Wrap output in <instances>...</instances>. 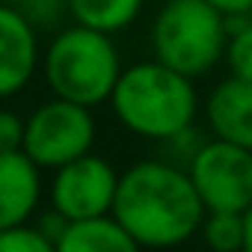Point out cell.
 <instances>
[{"mask_svg":"<svg viewBox=\"0 0 252 252\" xmlns=\"http://www.w3.org/2000/svg\"><path fill=\"white\" fill-rule=\"evenodd\" d=\"M205 202L190 172L172 160H140L119 175L113 217L137 246L166 249L187 243L205 222Z\"/></svg>","mask_w":252,"mask_h":252,"instance_id":"1","label":"cell"},{"mask_svg":"<svg viewBox=\"0 0 252 252\" xmlns=\"http://www.w3.org/2000/svg\"><path fill=\"white\" fill-rule=\"evenodd\" d=\"M110 107L131 134L163 143L193 128L199 95L193 77L169 68L160 60H152L122 68L110 95Z\"/></svg>","mask_w":252,"mask_h":252,"instance_id":"2","label":"cell"},{"mask_svg":"<svg viewBox=\"0 0 252 252\" xmlns=\"http://www.w3.org/2000/svg\"><path fill=\"white\" fill-rule=\"evenodd\" d=\"M42 74L54 95L98 107L110 101L122 74V60L110 33L71 24L51 39L42 57Z\"/></svg>","mask_w":252,"mask_h":252,"instance_id":"3","label":"cell"},{"mask_svg":"<svg viewBox=\"0 0 252 252\" xmlns=\"http://www.w3.org/2000/svg\"><path fill=\"white\" fill-rule=\"evenodd\" d=\"M225 15L208 0H166L152 24L155 60L187 77L208 74L225 57Z\"/></svg>","mask_w":252,"mask_h":252,"instance_id":"4","label":"cell"},{"mask_svg":"<svg viewBox=\"0 0 252 252\" xmlns=\"http://www.w3.org/2000/svg\"><path fill=\"white\" fill-rule=\"evenodd\" d=\"M95 116L92 107L54 95L27 116L24 152L42 169H60L68 160L92 152Z\"/></svg>","mask_w":252,"mask_h":252,"instance_id":"5","label":"cell"},{"mask_svg":"<svg viewBox=\"0 0 252 252\" xmlns=\"http://www.w3.org/2000/svg\"><path fill=\"white\" fill-rule=\"evenodd\" d=\"M187 172L208 211H246L252 205V149L208 140L196 149Z\"/></svg>","mask_w":252,"mask_h":252,"instance_id":"6","label":"cell"},{"mask_svg":"<svg viewBox=\"0 0 252 252\" xmlns=\"http://www.w3.org/2000/svg\"><path fill=\"white\" fill-rule=\"evenodd\" d=\"M119 187V172L98 155L86 152L65 166L54 169L51 181V208H57L65 220H83L113 211Z\"/></svg>","mask_w":252,"mask_h":252,"instance_id":"7","label":"cell"},{"mask_svg":"<svg viewBox=\"0 0 252 252\" xmlns=\"http://www.w3.org/2000/svg\"><path fill=\"white\" fill-rule=\"evenodd\" d=\"M42 65L36 27L18 6L0 3V101L30 86Z\"/></svg>","mask_w":252,"mask_h":252,"instance_id":"8","label":"cell"},{"mask_svg":"<svg viewBox=\"0 0 252 252\" xmlns=\"http://www.w3.org/2000/svg\"><path fill=\"white\" fill-rule=\"evenodd\" d=\"M42 199V166L24 149L0 152V228L30 222Z\"/></svg>","mask_w":252,"mask_h":252,"instance_id":"9","label":"cell"},{"mask_svg":"<svg viewBox=\"0 0 252 252\" xmlns=\"http://www.w3.org/2000/svg\"><path fill=\"white\" fill-rule=\"evenodd\" d=\"M205 119L214 137L252 149V80H222L205 104Z\"/></svg>","mask_w":252,"mask_h":252,"instance_id":"10","label":"cell"},{"mask_svg":"<svg viewBox=\"0 0 252 252\" xmlns=\"http://www.w3.org/2000/svg\"><path fill=\"white\" fill-rule=\"evenodd\" d=\"M57 249L63 252H134L140 249L134 237L125 231V225L110 214L68 220Z\"/></svg>","mask_w":252,"mask_h":252,"instance_id":"11","label":"cell"},{"mask_svg":"<svg viewBox=\"0 0 252 252\" xmlns=\"http://www.w3.org/2000/svg\"><path fill=\"white\" fill-rule=\"evenodd\" d=\"M143 3L146 0H68V18L113 36L140 18Z\"/></svg>","mask_w":252,"mask_h":252,"instance_id":"12","label":"cell"},{"mask_svg":"<svg viewBox=\"0 0 252 252\" xmlns=\"http://www.w3.org/2000/svg\"><path fill=\"white\" fill-rule=\"evenodd\" d=\"M205 243L217 252L243 249V214L240 211H208L202 222Z\"/></svg>","mask_w":252,"mask_h":252,"instance_id":"13","label":"cell"},{"mask_svg":"<svg viewBox=\"0 0 252 252\" xmlns=\"http://www.w3.org/2000/svg\"><path fill=\"white\" fill-rule=\"evenodd\" d=\"M225 63L234 77L252 80V18H246L237 30L228 33L225 45Z\"/></svg>","mask_w":252,"mask_h":252,"instance_id":"14","label":"cell"},{"mask_svg":"<svg viewBox=\"0 0 252 252\" xmlns=\"http://www.w3.org/2000/svg\"><path fill=\"white\" fill-rule=\"evenodd\" d=\"M57 246L42 234L39 225L21 222V225H9L0 228V252H54Z\"/></svg>","mask_w":252,"mask_h":252,"instance_id":"15","label":"cell"},{"mask_svg":"<svg viewBox=\"0 0 252 252\" xmlns=\"http://www.w3.org/2000/svg\"><path fill=\"white\" fill-rule=\"evenodd\" d=\"M18 9L39 30V27H54L60 24L63 15H68V0H24Z\"/></svg>","mask_w":252,"mask_h":252,"instance_id":"16","label":"cell"},{"mask_svg":"<svg viewBox=\"0 0 252 252\" xmlns=\"http://www.w3.org/2000/svg\"><path fill=\"white\" fill-rule=\"evenodd\" d=\"M24 128H27V119H21L12 110H0V152L24 149Z\"/></svg>","mask_w":252,"mask_h":252,"instance_id":"17","label":"cell"},{"mask_svg":"<svg viewBox=\"0 0 252 252\" xmlns=\"http://www.w3.org/2000/svg\"><path fill=\"white\" fill-rule=\"evenodd\" d=\"M36 225H39V228H42V234L57 246V243H60V237H63V231H65V225H68V220H65L57 208H51L48 214H42V217H39V222H36Z\"/></svg>","mask_w":252,"mask_h":252,"instance_id":"18","label":"cell"},{"mask_svg":"<svg viewBox=\"0 0 252 252\" xmlns=\"http://www.w3.org/2000/svg\"><path fill=\"white\" fill-rule=\"evenodd\" d=\"M222 15H252V0H208Z\"/></svg>","mask_w":252,"mask_h":252,"instance_id":"19","label":"cell"},{"mask_svg":"<svg viewBox=\"0 0 252 252\" xmlns=\"http://www.w3.org/2000/svg\"><path fill=\"white\" fill-rule=\"evenodd\" d=\"M243 249L252 252V205L243 211Z\"/></svg>","mask_w":252,"mask_h":252,"instance_id":"20","label":"cell"},{"mask_svg":"<svg viewBox=\"0 0 252 252\" xmlns=\"http://www.w3.org/2000/svg\"><path fill=\"white\" fill-rule=\"evenodd\" d=\"M0 3H6V6H21L24 0H0Z\"/></svg>","mask_w":252,"mask_h":252,"instance_id":"21","label":"cell"}]
</instances>
